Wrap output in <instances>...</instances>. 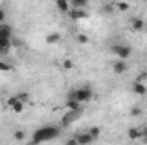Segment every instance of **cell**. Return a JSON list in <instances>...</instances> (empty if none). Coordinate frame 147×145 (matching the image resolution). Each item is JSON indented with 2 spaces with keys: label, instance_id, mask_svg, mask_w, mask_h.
Segmentation results:
<instances>
[{
  "label": "cell",
  "instance_id": "6da1fadb",
  "mask_svg": "<svg viewBox=\"0 0 147 145\" xmlns=\"http://www.w3.org/2000/svg\"><path fill=\"white\" fill-rule=\"evenodd\" d=\"M60 135V128L55 125H45L38 128L33 133V144H43V142H51Z\"/></svg>",
  "mask_w": 147,
  "mask_h": 145
},
{
  "label": "cell",
  "instance_id": "7a4b0ae2",
  "mask_svg": "<svg viewBox=\"0 0 147 145\" xmlns=\"http://www.w3.org/2000/svg\"><path fill=\"white\" fill-rule=\"evenodd\" d=\"M92 96H94V91H92L89 85H82V87H79V89H72V91L69 92V97L77 99V101L82 103V104L89 103V101L92 99Z\"/></svg>",
  "mask_w": 147,
  "mask_h": 145
},
{
  "label": "cell",
  "instance_id": "3957f363",
  "mask_svg": "<svg viewBox=\"0 0 147 145\" xmlns=\"http://www.w3.org/2000/svg\"><path fill=\"white\" fill-rule=\"evenodd\" d=\"M110 51L113 53V55H116L120 60H128V58L132 56V48H130L128 44H120V43L111 44Z\"/></svg>",
  "mask_w": 147,
  "mask_h": 145
},
{
  "label": "cell",
  "instance_id": "277c9868",
  "mask_svg": "<svg viewBox=\"0 0 147 145\" xmlns=\"http://www.w3.org/2000/svg\"><path fill=\"white\" fill-rule=\"evenodd\" d=\"M80 114H82V109H69V111L63 114V118H62V126L69 128L70 125H74V123L79 119Z\"/></svg>",
  "mask_w": 147,
  "mask_h": 145
},
{
  "label": "cell",
  "instance_id": "5b68a950",
  "mask_svg": "<svg viewBox=\"0 0 147 145\" xmlns=\"http://www.w3.org/2000/svg\"><path fill=\"white\" fill-rule=\"evenodd\" d=\"M130 91H132L135 96H146L147 94V85L144 84V82H137V80H134Z\"/></svg>",
  "mask_w": 147,
  "mask_h": 145
},
{
  "label": "cell",
  "instance_id": "8992f818",
  "mask_svg": "<svg viewBox=\"0 0 147 145\" xmlns=\"http://www.w3.org/2000/svg\"><path fill=\"white\" fill-rule=\"evenodd\" d=\"M113 72L116 73V75H121V73H125L127 70H128V63H127V60H116L115 63H113Z\"/></svg>",
  "mask_w": 147,
  "mask_h": 145
},
{
  "label": "cell",
  "instance_id": "52a82bcc",
  "mask_svg": "<svg viewBox=\"0 0 147 145\" xmlns=\"http://www.w3.org/2000/svg\"><path fill=\"white\" fill-rule=\"evenodd\" d=\"M69 15H70L72 21H82V19H87V17H89V14H87L84 9H70Z\"/></svg>",
  "mask_w": 147,
  "mask_h": 145
},
{
  "label": "cell",
  "instance_id": "ba28073f",
  "mask_svg": "<svg viewBox=\"0 0 147 145\" xmlns=\"http://www.w3.org/2000/svg\"><path fill=\"white\" fill-rule=\"evenodd\" d=\"M74 138H75V144H80V145H86V144H91V142H94V138L91 137V133H89V132L77 133Z\"/></svg>",
  "mask_w": 147,
  "mask_h": 145
},
{
  "label": "cell",
  "instance_id": "9c48e42d",
  "mask_svg": "<svg viewBox=\"0 0 147 145\" xmlns=\"http://www.w3.org/2000/svg\"><path fill=\"white\" fill-rule=\"evenodd\" d=\"M128 24H130L132 31H142V29L146 28V21H144L142 17H132V19L128 21Z\"/></svg>",
  "mask_w": 147,
  "mask_h": 145
},
{
  "label": "cell",
  "instance_id": "30bf717a",
  "mask_svg": "<svg viewBox=\"0 0 147 145\" xmlns=\"http://www.w3.org/2000/svg\"><path fill=\"white\" fill-rule=\"evenodd\" d=\"M12 50V38H0V55H7Z\"/></svg>",
  "mask_w": 147,
  "mask_h": 145
},
{
  "label": "cell",
  "instance_id": "8fae6325",
  "mask_svg": "<svg viewBox=\"0 0 147 145\" xmlns=\"http://www.w3.org/2000/svg\"><path fill=\"white\" fill-rule=\"evenodd\" d=\"M55 3H57V9H58L62 14H69L70 9H72L70 0H55Z\"/></svg>",
  "mask_w": 147,
  "mask_h": 145
},
{
  "label": "cell",
  "instance_id": "7c38bea8",
  "mask_svg": "<svg viewBox=\"0 0 147 145\" xmlns=\"http://www.w3.org/2000/svg\"><path fill=\"white\" fill-rule=\"evenodd\" d=\"M0 38H12V28L7 22H0Z\"/></svg>",
  "mask_w": 147,
  "mask_h": 145
},
{
  "label": "cell",
  "instance_id": "4fadbf2b",
  "mask_svg": "<svg viewBox=\"0 0 147 145\" xmlns=\"http://www.w3.org/2000/svg\"><path fill=\"white\" fill-rule=\"evenodd\" d=\"M65 106H67V109H82V103H79L74 97H69L67 103H65Z\"/></svg>",
  "mask_w": 147,
  "mask_h": 145
},
{
  "label": "cell",
  "instance_id": "5bb4252c",
  "mask_svg": "<svg viewBox=\"0 0 147 145\" xmlns=\"http://www.w3.org/2000/svg\"><path fill=\"white\" fill-rule=\"evenodd\" d=\"M60 39H62V36L58 33H50L46 36V43L48 44H57V43H60Z\"/></svg>",
  "mask_w": 147,
  "mask_h": 145
},
{
  "label": "cell",
  "instance_id": "9a60e30c",
  "mask_svg": "<svg viewBox=\"0 0 147 145\" xmlns=\"http://www.w3.org/2000/svg\"><path fill=\"white\" fill-rule=\"evenodd\" d=\"M87 3H89V0H70L72 9H84V7H87Z\"/></svg>",
  "mask_w": 147,
  "mask_h": 145
},
{
  "label": "cell",
  "instance_id": "2e32d148",
  "mask_svg": "<svg viewBox=\"0 0 147 145\" xmlns=\"http://www.w3.org/2000/svg\"><path fill=\"white\" fill-rule=\"evenodd\" d=\"M115 9L120 12H127L130 9V3L128 2H115Z\"/></svg>",
  "mask_w": 147,
  "mask_h": 145
},
{
  "label": "cell",
  "instance_id": "e0dca14e",
  "mask_svg": "<svg viewBox=\"0 0 147 145\" xmlns=\"http://www.w3.org/2000/svg\"><path fill=\"white\" fill-rule=\"evenodd\" d=\"M128 138H130V140L140 138V130H139V128H128Z\"/></svg>",
  "mask_w": 147,
  "mask_h": 145
},
{
  "label": "cell",
  "instance_id": "ac0fdd59",
  "mask_svg": "<svg viewBox=\"0 0 147 145\" xmlns=\"http://www.w3.org/2000/svg\"><path fill=\"white\" fill-rule=\"evenodd\" d=\"M87 132L91 133V137H92L94 140H98V138H99V135H101V128H99V126H91Z\"/></svg>",
  "mask_w": 147,
  "mask_h": 145
},
{
  "label": "cell",
  "instance_id": "d6986e66",
  "mask_svg": "<svg viewBox=\"0 0 147 145\" xmlns=\"http://www.w3.org/2000/svg\"><path fill=\"white\" fill-rule=\"evenodd\" d=\"M24 106H26V103H22V101H17V103H16V104H14L10 109H12L14 113H22V111H24Z\"/></svg>",
  "mask_w": 147,
  "mask_h": 145
},
{
  "label": "cell",
  "instance_id": "ffe728a7",
  "mask_svg": "<svg viewBox=\"0 0 147 145\" xmlns=\"http://www.w3.org/2000/svg\"><path fill=\"white\" fill-rule=\"evenodd\" d=\"M144 114V109L139 108V106H134V108L130 109V116H134V118H137V116H142Z\"/></svg>",
  "mask_w": 147,
  "mask_h": 145
},
{
  "label": "cell",
  "instance_id": "44dd1931",
  "mask_svg": "<svg viewBox=\"0 0 147 145\" xmlns=\"http://www.w3.org/2000/svg\"><path fill=\"white\" fill-rule=\"evenodd\" d=\"M17 101H19V97H17V96H10V97L5 101V106H7V108H12Z\"/></svg>",
  "mask_w": 147,
  "mask_h": 145
},
{
  "label": "cell",
  "instance_id": "7402d4cb",
  "mask_svg": "<svg viewBox=\"0 0 147 145\" xmlns=\"http://www.w3.org/2000/svg\"><path fill=\"white\" fill-rule=\"evenodd\" d=\"M77 41H79L80 44H87V43H89V36L84 34V33H80V34H77Z\"/></svg>",
  "mask_w": 147,
  "mask_h": 145
},
{
  "label": "cell",
  "instance_id": "603a6c76",
  "mask_svg": "<svg viewBox=\"0 0 147 145\" xmlns=\"http://www.w3.org/2000/svg\"><path fill=\"white\" fill-rule=\"evenodd\" d=\"M62 67H63L65 70H72V68H74V62L67 58V60H63V62H62Z\"/></svg>",
  "mask_w": 147,
  "mask_h": 145
},
{
  "label": "cell",
  "instance_id": "cb8c5ba5",
  "mask_svg": "<svg viewBox=\"0 0 147 145\" xmlns=\"http://www.w3.org/2000/svg\"><path fill=\"white\" fill-rule=\"evenodd\" d=\"M17 97H19V101H22V103H28V101H29V94H28V92H19Z\"/></svg>",
  "mask_w": 147,
  "mask_h": 145
},
{
  "label": "cell",
  "instance_id": "d4e9b609",
  "mask_svg": "<svg viewBox=\"0 0 147 145\" xmlns=\"http://www.w3.org/2000/svg\"><path fill=\"white\" fill-rule=\"evenodd\" d=\"M24 137H26V135H24V132H16V133H14V138H16V140H19V142H22V140H24Z\"/></svg>",
  "mask_w": 147,
  "mask_h": 145
},
{
  "label": "cell",
  "instance_id": "484cf974",
  "mask_svg": "<svg viewBox=\"0 0 147 145\" xmlns=\"http://www.w3.org/2000/svg\"><path fill=\"white\" fill-rule=\"evenodd\" d=\"M0 70H2V72H10V70H12V67H10V65H7V63H3V62H0Z\"/></svg>",
  "mask_w": 147,
  "mask_h": 145
},
{
  "label": "cell",
  "instance_id": "4316f807",
  "mask_svg": "<svg viewBox=\"0 0 147 145\" xmlns=\"http://www.w3.org/2000/svg\"><path fill=\"white\" fill-rule=\"evenodd\" d=\"M146 79H147V72H142V73H139V75L135 77V80H137V82H144Z\"/></svg>",
  "mask_w": 147,
  "mask_h": 145
},
{
  "label": "cell",
  "instance_id": "83f0119b",
  "mask_svg": "<svg viewBox=\"0 0 147 145\" xmlns=\"http://www.w3.org/2000/svg\"><path fill=\"white\" fill-rule=\"evenodd\" d=\"M5 19H7V14H5V9H2V7H0V22H5Z\"/></svg>",
  "mask_w": 147,
  "mask_h": 145
},
{
  "label": "cell",
  "instance_id": "f1b7e54d",
  "mask_svg": "<svg viewBox=\"0 0 147 145\" xmlns=\"http://www.w3.org/2000/svg\"><path fill=\"white\" fill-rule=\"evenodd\" d=\"M140 138H147V126H144L140 130Z\"/></svg>",
  "mask_w": 147,
  "mask_h": 145
}]
</instances>
